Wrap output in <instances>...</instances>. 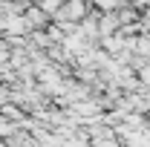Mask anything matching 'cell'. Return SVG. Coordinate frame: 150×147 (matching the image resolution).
<instances>
[{
    "label": "cell",
    "instance_id": "3957f363",
    "mask_svg": "<svg viewBox=\"0 0 150 147\" xmlns=\"http://www.w3.org/2000/svg\"><path fill=\"white\" fill-rule=\"evenodd\" d=\"M58 6H61V0H43V9L46 12H55Z\"/></svg>",
    "mask_w": 150,
    "mask_h": 147
},
{
    "label": "cell",
    "instance_id": "7a4b0ae2",
    "mask_svg": "<svg viewBox=\"0 0 150 147\" xmlns=\"http://www.w3.org/2000/svg\"><path fill=\"white\" fill-rule=\"evenodd\" d=\"M93 3L101 9V12H112V9H118V3H121V0H93Z\"/></svg>",
    "mask_w": 150,
    "mask_h": 147
},
{
    "label": "cell",
    "instance_id": "6da1fadb",
    "mask_svg": "<svg viewBox=\"0 0 150 147\" xmlns=\"http://www.w3.org/2000/svg\"><path fill=\"white\" fill-rule=\"evenodd\" d=\"M55 15L61 23H78L87 15V0H67L61 9H55Z\"/></svg>",
    "mask_w": 150,
    "mask_h": 147
}]
</instances>
